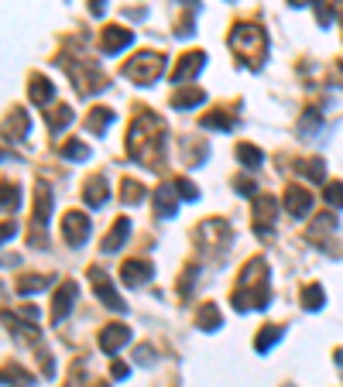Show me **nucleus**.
Returning a JSON list of instances; mask_svg holds the SVG:
<instances>
[{
  "label": "nucleus",
  "instance_id": "nucleus-7",
  "mask_svg": "<svg viewBox=\"0 0 343 387\" xmlns=\"http://www.w3.org/2000/svg\"><path fill=\"white\" fill-rule=\"evenodd\" d=\"M62 236H66V243L69 247H83L86 240H89V216L86 213H66L62 216Z\"/></svg>",
  "mask_w": 343,
  "mask_h": 387
},
{
  "label": "nucleus",
  "instance_id": "nucleus-43",
  "mask_svg": "<svg viewBox=\"0 0 343 387\" xmlns=\"http://www.w3.org/2000/svg\"><path fill=\"white\" fill-rule=\"evenodd\" d=\"M103 10H107V0H89V14L93 17H103Z\"/></svg>",
  "mask_w": 343,
  "mask_h": 387
},
{
  "label": "nucleus",
  "instance_id": "nucleus-45",
  "mask_svg": "<svg viewBox=\"0 0 343 387\" xmlns=\"http://www.w3.org/2000/svg\"><path fill=\"white\" fill-rule=\"evenodd\" d=\"M137 360H141V363H151V360H155V349H151V347H141V349H137Z\"/></svg>",
  "mask_w": 343,
  "mask_h": 387
},
{
  "label": "nucleus",
  "instance_id": "nucleus-18",
  "mask_svg": "<svg viewBox=\"0 0 343 387\" xmlns=\"http://www.w3.org/2000/svg\"><path fill=\"white\" fill-rule=\"evenodd\" d=\"M285 209H289V216L299 220V216H305V213L312 209V195L305 192L302 185H289V189H285Z\"/></svg>",
  "mask_w": 343,
  "mask_h": 387
},
{
  "label": "nucleus",
  "instance_id": "nucleus-34",
  "mask_svg": "<svg viewBox=\"0 0 343 387\" xmlns=\"http://www.w3.org/2000/svg\"><path fill=\"white\" fill-rule=\"evenodd\" d=\"M333 230H337V216H333V213H323V216H316V220H312L309 236H312V240H319L323 233H333Z\"/></svg>",
  "mask_w": 343,
  "mask_h": 387
},
{
  "label": "nucleus",
  "instance_id": "nucleus-24",
  "mask_svg": "<svg viewBox=\"0 0 343 387\" xmlns=\"http://www.w3.org/2000/svg\"><path fill=\"white\" fill-rule=\"evenodd\" d=\"M206 130H234L237 127V116L227 114V110H213V114H206L203 120H199Z\"/></svg>",
  "mask_w": 343,
  "mask_h": 387
},
{
  "label": "nucleus",
  "instance_id": "nucleus-13",
  "mask_svg": "<svg viewBox=\"0 0 343 387\" xmlns=\"http://www.w3.org/2000/svg\"><path fill=\"white\" fill-rule=\"evenodd\" d=\"M130 343V329L124 322H114V326H107L103 333H100V349L107 353V356H114L117 349H124Z\"/></svg>",
  "mask_w": 343,
  "mask_h": 387
},
{
  "label": "nucleus",
  "instance_id": "nucleus-20",
  "mask_svg": "<svg viewBox=\"0 0 343 387\" xmlns=\"http://www.w3.org/2000/svg\"><path fill=\"white\" fill-rule=\"evenodd\" d=\"M48 216H52V189H48L45 182H38V185H35V227L45 230Z\"/></svg>",
  "mask_w": 343,
  "mask_h": 387
},
{
  "label": "nucleus",
  "instance_id": "nucleus-26",
  "mask_svg": "<svg viewBox=\"0 0 343 387\" xmlns=\"http://www.w3.org/2000/svg\"><path fill=\"white\" fill-rule=\"evenodd\" d=\"M282 336H285V329H282V326H264V329L254 336V349H257V353H268V349L282 340Z\"/></svg>",
  "mask_w": 343,
  "mask_h": 387
},
{
  "label": "nucleus",
  "instance_id": "nucleus-17",
  "mask_svg": "<svg viewBox=\"0 0 343 387\" xmlns=\"http://www.w3.org/2000/svg\"><path fill=\"white\" fill-rule=\"evenodd\" d=\"M151 202H155V209H158L162 220H169V216L178 213V192H175V185H158L155 195H151Z\"/></svg>",
  "mask_w": 343,
  "mask_h": 387
},
{
  "label": "nucleus",
  "instance_id": "nucleus-37",
  "mask_svg": "<svg viewBox=\"0 0 343 387\" xmlns=\"http://www.w3.org/2000/svg\"><path fill=\"white\" fill-rule=\"evenodd\" d=\"M196 278H199V264H189V268L182 271V281H178V295H182V298H189V291H192Z\"/></svg>",
  "mask_w": 343,
  "mask_h": 387
},
{
  "label": "nucleus",
  "instance_id": "nucleus-22",
  "mask_svg": "<svg viewBox=\"0 0 343 387\" xmlns=\"http://www.w3.org/2000/svg\"><path fill=\"white\" fill-rule=\"evenodd\" d=\"M28 96H31V103L35 107H48L52 103V96H55V86L42 76H31V86H28Z\"/></svg>",
  "mask_w": 343,
  "mask_h": 387
},
{
  "label": "nucleus",
  "instance_id": "nucleus-10",
  "mask_svg": "<svg viewBox=\"0 0 343 387\" xmlns=\"http://www.w3.org/2000/svg\"><path fill=\"white\" fill-rule=\"evenodd\" d=\"M203 66H206V52H189V55H182V59L175 62V69H172V82L182 86V82L196 79Z\"/></svg>",
  "mask_w": 343,
  "mask_h": 387
},
{
  "label": "nucleus",
  "instance_id": "nucleus-21",
  "mask_svg": "<svg viewBox=\"0 0 343 387\" xmlns=\"http://www.w3.org/2000/svg\"><path fill=\"white\" fill-rule=\"evenodd\" d=\"M203 100H206V93H203L199 86H189V89L178 86L175 96H172V107H175V110H192V107H199Z\"/></svg>",
  "mask_w": 343,
  "mask_h": 387
},
{
  "label": "nucleus",
  "instance_id": "nucleus-36",
  "mask_svg": "<svg viewBox=\"0 0 343 387\" xmlns=\"http://www.w3.org/2000/svg\"><path fill=\"white\" fill-rule=\"evenodd\" d=\"M17 213L21 209V189L17 185H10V182H3V213Z\"/></svg>",
  "mask_w": 343,
  "mask_h": 387
},
{
  "label": "nucleus",
  "instance_id": "nucleus-4",
  "mask_svg": "<svg viewBox=\"0 0 343 387\" xmlns=\"http://www.w3.org/2000/svg\"><path fill=\"white\" fill-rule=\"evenodd\" d=\"M121 73H124V79L137 82V86H151L155 79H162V73H165V55L162 52H141V55L130 59Z\"/></svg>",
  "mask_w": 343,
  "mask_h": 387
},
{
  "label": "nucleus",
  "instance_id": "nucleus-39",
  "mask_svg": "<svg viewBox=\"0 0 343 387\" xmlns=\"http://www.w3.org/2000/svg\"><path fill=\"white\" fill-rule=\"evenodd\" d=\"M323 195H326V202H330V206H337V209H343V182H326V189H323Z\"/></svg>",
  "mask_w": 343,
  "mask_h": 387
},
{
  "label": "nucleus",
  "instance_id": "nucleus-32",
  "mask_svg": "<svg viewBox=\"0 0 343 387\" xmlns=\"http://www.w3.org/2000/svg\"><path fill=\"white\" fill-rule=\"evenodd\" d=\"M69 123H73V107H69V103H62V107H55V110L48 114V127H52L55 134H59L62 127H69Z\"/></svg>",
  "mask_w": 343,
  "mask_h": 387
},
{
  "label": "nucleus",
  "instance_id": "nucleus-44",
  "mask_svg": "<svg viewBox=\"0 0 343 387\" xmlns=\"http://www.w3.org/2000/svg\"><path fill=\"white\" fill-rule=\"evenodd\" d=\"M237 189L244 195H254V182H251V179H237Z\"/></svg>",
  "mask_w": 343,
  "mask_h": 387
},
{
  "label": "nucleus",
  "instance_id": "nucleus-40",
  "mask_svg": "<svg viewBox=\"0 0 343 387\" xmlns=\"http://www.w3.org/2000/svg\"><path fill=\"white\" fill-rule=\"evenodd\" d=\"M175 192L182 195L185 202H196V199H199V189H196L189 179H178V182H175Z\"/></svg>",
  "mask_w": 343,
  "mask_h": 387
},
{
  "label": "nucleus",
  "instance_id": "nucleus-25",
  "mask_svg": "<svg viewBox=\"0 0 343 387\" xmlns=\"http://www.w3.org/2000/svg\"><path fill=\"white\" fill-rule=\"evenodd\" d=\"M196 326H199V329H206V333H216V329L223 326V315H220V309H216V305H210V302H206L203 309L196 312Z\"/></svg>",
  "mask_w": 343,
  "mask_h": 387
},
{
  "label": "nucleus",
  "instance_id": "nucleus-30",
  "mask_svg": "<svg viewBox=\"0 0 343 387\" xmlns=\"http://www.w3.org/2000/svg\"><path fill=\"white\" fill-rule=\"evenodd\" d=\"M237 161H241L244 168H261V165H264V155H261V148H254V144H237Z\"/></svg>",
  "mask_w": 343,
  "mask_h": 387
},
{
  "label": "nucleus",
  "instance_id": "nucleus-2",
  "mask_svg": "<svg viewBox=\"0 0 343 387\" xmlns=\"http://www.w3.org/2000/svg\"><path fill=\"white\" fill-rule=\"evenodd\" d=\"M268 264L261 257H251L244 268H241V281H237V291H234V305L241 312L247 309H268Z\"/></svg>",
  "mask_w": 343,
  "mask_h": 387
},
{
  "label": "nucleus",
  "instance_id": "nucleus-9",
  "mask_svg": "<svg viewBox=\"0 0 343 387\" xmlns=\"http://www.w3.org/2000/svg\"><path fill=\"white\" fill-rule=\"evenodd\" d=\"M196 240H199V243H206V247L223 250V247L230 243V227H227L223 220H203V223H199V230H196Z\"/></svg>",
  "mask_w": 343,
  "mask_h": 387
},
{
  "label": "nucleus",
  "instance_id": "nucleus-31",
  "mask_svg": "<svg viewBox=\"0 0 343 387\" xmlns=\"http://www.w3.org/2000/svg\"><path fill=\"white\" fill-rule=\"evenodd\" d=\"M48 284H52L48 274H28V278L17 281V291H21V295H35V291H42V288H48Z\"/></svg>",
  "mask_w": 343,
  "mask_h": 387
},
{
  "label": "nucleus",
  "instance_id": "nucleus-23",
  "mask_svg": "<svg viewBox=\"0 0 343 387\" xmlns=\"http://www.w3.org/2000/svg\"><path fill=\"white\" fill-rule=\"evenodd\" d=\"M3 384L7 387H35V377H31L24 367H17V363H3Z\"/></svg>",
  "mask_w": 343,
  "mask_h": 387
},
{
  "label": "nucleus",
  "instance_id": "nucleus-19",
  "mask_svg": "<svg viewBox=\"0 0 343 387\" xmlns=\"http://www.w3.org/2000/svg\"><path fill=\"white\" fill-rule=\"evenodd\" d=\"M155 274V268H151V261H124L121 264V278H124V284H144L148 278Z\"/></svg>",
  "mask_w": 343,
  "mask_h": 387
},
{
  "label": "nucleus",
  "instance_id": "nucleus-41",
  "mask_svg": "<svg viewBox=\"0 0 343 387\" xmlns=\"http://www.w3.org/2000/svg\"><path fill=\"white\" fill-rule=\"evenodd\" d=\"M316 17H319V24H323V28H330L333 14H330V3H326V0H316Z\"/></svg>",
  "mask_w": 343,
  "mask_h": 387
},
{
  "label": "nucleus",
  "instance_id": "nucleus-12",
  "mask_svg": "<svg viewBox=\"0 0 343 387\" xmlns=\"http://www.w3.org/2000/svg\"><path fill=\"white\" fill-rule=\"evenodd\" d=\"M76 295H79V284L76 281H62L59 284V291H55V302H52V322L59 326L69 312H73V302H76Z\"/></svg>",
  "mask_w": 343,
  "mask_h": 387
},
{
  "label": "nucleus",
  "instance_id": "nucleus-14",
  "mask_svg": "<svg viewBox=\"0 0 343 387\" xmlns=\"http://www.w3.org/2000/svg\"><path fill=\"white\" fill-rule=\"evenodd\" d=\"M83 199L89 209H103L107 206V199H110V189H107V179L103 175H89L83 185Z\"/></svg>",
  "mask_w": 343,
  "mask_h": 387
},
{
  "label": "nucleus",
  "instance_id": "nucleus-15",
  "mask_svg": "<svg viewBox=\"0 0 343 387\" xmlns=\"http://www.w3.org/2000/svg\"><path fill=\"white\" fill-rule=\"evenodd\" d=\"M28 130H31V116L24 114L21 107H14V110L7 114V120H3V134H7V141H24Z\"/></svg>",
  "mask_w": 343,
  "mask_h": 387
},
{
  "label": "nucleus",
  "instance_id": "nucleus-16",
  "mask_svg": "<svg viewBox=\"0 0 343 387\" xmlns=\"http://www.w3.org/2000/svg\"><path fill=\"white\" fill-rule=\"evenodd\" d=\"M128 236H130V220H124V216H121V220H114L110 233H107V236H103V243H100V247H103V254H117V250L128 243Z\"/></svg>",
  "mask_w": 343,
  "mask_h": 387
},
{
  "label": "nucleus",
  "instance_id": "nucleus-3",
  "mask_svg": "<svg viewBox=\"0 0 343 387\" xmlns=\"http://www.w3.org/2000/svg\"><path fill=\"white\" fill-rule=\"evenodd\" d=\"M227 45L234 48V55H237L247 69H261L264 52H268V38H264V28H261V24H251V21L234 24V31H230Z\"/></svg>",
  "mask_w": 343,
  "mask_h": 387
},
{
  "label": "nucleus",
  "instance_id": "nucleus-1",
  "mask_svg": "<svg viewBox=\"0 0 343 387\" xmlns=\"http://www.w3.org/2000/svg\"><path fill=\"white\" fill-rule=\"evenodd\" d=\"M128 155L144 168H162L165 161V120L158 114H137L128 130Z\"/></svg>",
  "mask_w": 343,
  "mask_h": 387
},
{
  "label": "nucleus",
  "instance_id": "nucleus-35",
  "mask_svg": "<svg viewBox=\"0 0 343 387\" xmlns=\"http://www.w3.org/2000/svg\"><path fill=\"white\" fill-rule=\"evenodd\" d=\"M62 158H69V161H86V158H89V148H86L83 141H73V137H69V141L62 144Z\"/></svg>",
  "mask_w": 343,
  "mask_h": 387
},
{
  "label": "nucleus",
  "instance_id": "nucleus-5",
  "mask_svg": "<svg viewBox=\"0 0 343 387\" xmlns=\"http://www.w3.org/2000/svg\"><path fill=\"white\" fill-rule=\"evenodd\" d=\"M69 76H73V82H76V89L83 93V96H89V93H100V89H107V76L96 69V62H79V59H55Z\"/></svg>",
  "mask_w": 343,
  "mask_h": 387
},
{
  "label": "nucleus",
  "instance_id": "nucleus-28",
  "mask_svg": "<svg viewBox=\"0 0 343 387\" xmlns=\"http://www.w3.org/2000/svg\"><path fill=\"white\" fill-rule=\"evenodd\" d=\"M110 123H114V110H107V107H96L93 114L86 116V127H89L93 134H103Z\"/></svg>",
  "mask_w": 343,
  "mask_h": 387
},
{
  "label": "nucleus",
  "instance_id": "nucleus-11",
  "mask_svg": "<svg viewBox=\"0 0 343 387\" xmlns=\"http://www.w3.org/2000/svg\"><path fill=\"white\" fill-rule=\"evenodd\" d=\"M130 41H134V31L121 28V24H110V28L100 31V52H103V55H117V52L128 48Z\"/></svg>",
  "mask_w": 343,
  "mask_h": 387
},
{
  "label": "nucleus",
  "instance_id": "nucleus-46",
  "mask_svg": "<svg viewBox=\"0 0 343 387\" xmlns=\"http://www.w3.org/2000/svg\"><path fill=\"white\" fill-rule=\"evenodd\" d=\"M14 233H17V227H10V220H7V223H3V243H10Z\"/></svg>",
  "mask_w": 343,
  "mask_h": 387
},
{
  "label": "nucleus",
  "instance_id": "nucleus-42",
  "mask_svg": "<svg viewBox=\"0 0 343 387\" xmlns=\"http://www.w3.org/2000/svg\"><path fill=\"white\" fill-rule=\"evenodd\" d=\"M114 377H117V381H128L130 367H128V363H121V360H114Z\"/></svg>",
  "mask_w": 343,
  "mask_h": 387
},
{
  "label": "nucleus",
  "instance_id": "nucleus-38",
  "mask_svg": "<svg viewBox=\"0 0 343 387\" xmlns=\"http://www.w3.org/2000/svg\"><path fill=\"white\" fill-rule=\"evenodd\" d=\"M319 123H323V116H319V110H305V116H302V127H299V134H302V137H309L312 130H319Z\"/></svg>",
  "mask_w": 343,
  "mask_h": 387
},
{
  "label": "nucleus",
  "instance_id": "nucleus-29",
  "mask_svg": "<svg viewBox=\"0 0 343 387\" xmlns=\"http://www.w3.org/2000/svg\"><path fill=\"white\" fill-rule=\"evenodd\" d=\"M323 302H326V291H323L319 284H305V288H302V305L309 312H319Z\"/></svg>",
  "mask_w": 343,
  "mask_h": 387
},
{
  "label": "nucleus",
  "instance_id": "nucleus-33",
  "mask_svg": "<svg viewBox=\"0 0 343 387\" xmlns=\"http://www.w3.org/2000/svg\"><path fill=\"white\" fill-rule=\"evenodd\" d=\"M121 199H124L128 206H137V202L144 199V185L134 182V179H124V182H121Z\"/></svg>",
  "mask_w": 343,
  "mask_h": 387
},
{
  "label": "nucleus",
  "instance_id": "nucleus-47",
  "mask_svg": "<svg viewBox=\"0 0 343 387\" xmlns=\"http://www.w3.org/2000/svg\"><path fill=\"white\" fill-rule=\"evenodd\" d=\"M337 10H340V17H343V0H337Z\"/></svg>",
  "mask_w": 343,
  "mask_h": 387
},
{
  "label": "nucleus",
  "instance_id": "nucleus-27",
  "mask_svg": "<svg viewBox=\"0 0 343 387\" xmlns=\"http://www.w3.org/2000/svg\"><path fill=\"white\" fill-rule=\"evenodd\" d=\"M296 168H299V175H305L309 182H323V179H326V165H323V158H305V161H296Z\"/></svg>",
  "mask_w": 343,
  "mask_h": 387
},
{
  "label": "nucleus",
  "instance_id": "nucleus-6",
  "mask_svg": "<svg viewBox=\"0 0 343 387\" xmlns=\"http://www.w3.org/2000/svg\"><path fill=\"white\" fill-rule=\"evenodd\" d=\"M89 281H93V295L107 305V309H114V312H124V298L117 295V288H114V281L107 278V274L100 271V268H93L89 271Z\"/></svg>",
  "mask_w": 343,
  "mask_h": 387
},
{
  "label": "nucleus",
  "instance_id": "nucleus-8",
  "mask_svg": "<svg viewBox=\"0 0 343 387\" xmlns=\"http://www.w3.org/2000/svg\"><path fill=\"white\" fill-rule=\"evenodd\" d=\"M275 216H278V202L271 199V195H257L254 199V230L257 236H271L275 230Z\"/></svg>",
  "mask_w": 343,
  "mask_h": 387
}]
</instances>
